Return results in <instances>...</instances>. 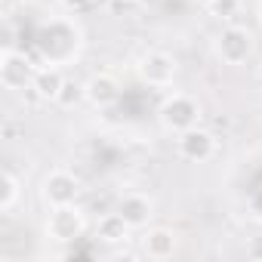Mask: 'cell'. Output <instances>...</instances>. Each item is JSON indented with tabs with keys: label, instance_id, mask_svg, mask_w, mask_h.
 <instances>
[{
	"label": "cell",
	"instance_id": "cell-19",
	"mask_svg": "<svg viewBox=\"0 0 262 262\" xmlns=\"http://www.w3.org/2000/svg\"><path fill=\"white\" fill-rule=\"evenodd\" d=\"M250 207H253V216H256V219H262V191L253 198V204H250Z\"/></svg>",
	"mask_w": 262,
	"mask_h": 262
},
{
	"label": "cell",
	"instance_id": "cell-20",
	"mask_svg": "<svg viewBox=\"0 0 262 262\" xmlns=\"http://www.w3.org/2000/svg\"><path fill=\"white\" fill-rule=\"evenodd\" d=\"M256 83H259V90H262V65L256 68Z\"/></svg>",
	"mask_w": 262,
	"mask_h": 262
},
{
	"label": "cell",
	"instance_id": "cell-7",
	"mask_svg": "<svg viewBox=\"0 0 262 262\" xmlns=\"http://www.w3.org/2000/svg\"><path fill=\"white\" fill-rule=\"evenodd\" d=\"M176 155L188 164H207L216 155V136L201 123L191 129H182V133H176Z\"/></svg>",
	"mask_w": 262,
	"mask_h": 262
},
{
	"label": "cell",
	"instance_id": "cell-12",
	"mask_svg": "<svg viewBox=\"0 0 262 262\" xmlns=\"http://www.w3.org/2000/svg\"><path fill=\"white\" fill-rule=\"evenodd\" d=\"M65 74H62V65H40L37 74H34V83H31V93L43 102H56L62 86H65Z\"/></svg>",
	"mask_w": 262,
	"mask_h": 262
},
{
	"label": "cell",
	"instance_id": "cell-6",
	"mask_svg": "<svg viewBox=\"0 0 262 262\" xmlns=\"http://www.w3.org/2000/svg\"><path fill=\"white\" fill-rule=\"evenodd\" d=\"M136 74H139V80H142L145 86L167 90V86H173V80H176V74H179V62H176L170 53H164V50H148V53L139 59Z\"/></svg>",
	"mask_w": 262,
	"mask_h": 262
},
{
	"label": "cell",
	"instance_id": "cell-4",
	"mask_svg": "<svg viewBox=\"0 0 262 262\" xmlns=\"http://www.w3.org/2000/svg\"><path fill=\"white\" fill-rule=\"evenodd\" d=\"M37 68H40V59L31 53H22V50L0 53V83H4V90H13V93L31 90Z\"/></svg>",
	"mask_w": 262,
	"mask_h": 262
},
{
	"label": "cell",
	"instance_id": "cell-18",
	"mask_svg": "<svg viewBox=\"0 0 262 262\" xmlns=\"http://www.w3.org/2000/svg\"><path fill=\"white\" fill-rule=\"evenodd\" d=\"M244 256H247L250 262H262V234L247 237V244H244Z\"/></svg>",
	"mask_w": 262,
	"mask_h": 262
},
{
	"label": "cell",
	"instance_id": "cell-10",
	"mask_svg": "<svg viewBox=\"0 0 262 262\" xmlns=\"http://www.w3.org/2000/svg\"><path fill=\"white\" fill-rule=\"evenodd\" d=\"M117 213L133 231H139V228H148V222L155 219V201L142 191H126L117 201Z\"/></svg>",
	"mask_w": 262,
	"mask_h": 262
},
{
	"label": "cell",
	"instance_id": "cell-13",
	"mask_svg": "<svg viewBox=\"0 0 262 262\" xmlns=\"http://www.w3.org/2000/svg\"><path fill=\"white\" fill-rule=\"evenodd\" d=\"M129 228L126 222H123V216L114 210V213H105L99 222H96V237L102 241V244H108V247H117V244H123L126 237H129Z\"/></svg>",
	"mask_w": 262,
	"mask_h": 262
},
{
	"label": "cell",
	"instance_id": "cell-14",
	"mask_svg": "<svg viewBox=\"0 0 262 262\" xmlns=\"http://www.w3.org/2000/svg\"><path fill=\"white\" fill-rule=\"evenodd\" d=\"M19 201H22V182H19L16 173L4 170V173H0V210L10 213Z\"/></svg>",
	"mask_w": 262,
	"mask_h": 262
},
{
	"label": "cell",
	"instance_id": "cell-1",
	"mask_svg": "<svg viewBox=\"0 0 262 262\" xmlns=\"http://www.w3.org/2000/svg\"><path fill=\"white\" fill-rule=\"evenodd\" d=\"M83 50V28L74 22V16L50 19L34 40V56L40 65H71Z\"/></svg>",
	"mask_w": 262,
	"mask_h": 262
},
{
	"label": "cell",
	"instance_id": "cell-2",
	"mask_svg": "<svg viewBox=\"0 0 262 262\" xmlns=\"http://www.w3.org/2000/svg\"><path fill=\"white\" fill-rule=\"evenodd\" d=\"M213 50H216V56H219L222 65L237 68V65H247V62H250V56H253V50H256V37H253V31L244 28V25L225 22V25L219 28V34H216V40H213Z\"/></svg>",
	"mask_w": 262,
	"mask_h": 262
},
{
	"label": "cell",
	"instance_id": "cell-3",
	"mask_svg": "<svg viewBox=\"0 0 262 262\" xmlns=\"http://www.w3.org/2000/svg\"><path fill=\"white\" fill-rule=\"evenodd\" d=\"M158 120L167 133H182V129H191L201 123V102L188 93H173L161 102L158 108Z\"/></svg>",
	"mask_w": 262,
	"mask_h": 262
},
{
	"label": "cell",
	"instance_id": "cell-9",
	"mask_svg": "<svg viewBox=\"0 0 262 262\" xmlns=\"http://www.w3.org/2000/svg\"><path fill=\"white\" fill-rule=\"evenodd\" d=\"M83 93H86V102H90L93 108L105 111V108H111V105L120 102L123 86H120V80H117L114 74H108V71H96V74L83 83Z\"/></svg>",
	"mask_w": 262,
	"mask_h": 262
},
{
	"label": "cell",
	"instance_id": "cell-22",
	"mask_svg": "<svg viewBox=\"0 0 262 262\" xmlns=\"http://www.w3.org/2000/svg\"><path fill=\"white\" fill-rule=\"evenodd\" d=\"M117 4H136V0H117Z\"/></svg>",
	"mask_w": 262,
	"mask_h": 262
},
{
	"label": "cell",
	"instance_id": "cell-5",
	"mask_svg": "<svg viewBox=\"0 0 262 262\" xmlns=\"http://www.w3.org/2000/svg\"><path fill=\"white\" fill-rule=\"evenodd\" d=\"M47 237L53 244H77L86 231V216L77 204H65V207H50L47 225H43Z\"/></svg>",
	"mask_w": 262,
	"mask_h": 262
},
{
	"label": "cell",
	"instance_id": "cell-11",
	"mask_svg": "<svg viewBox=\"0 0 262 262\" xmlns=\"http://www.w3.org/2000/svg\"><path fill=\"white\" fill-rule=\"evenodd\" d=\"M176 250H179V234L173 228H167V225H151L142 234V256L151 259V262L173 259Z\"/></svg>",
	"mask_w": 262,
	"mask_h": 262
},
{
	"label": "cell",
	"instance_id": "cell-16",
	"mask_svg": "<svg viewBox=\"0 0 262 262\" xmlns=\"http://www.w3.org/2000/svg\"><path fill=\"white\" fill-rule=\"evenodd\" d=\"M83 99H86L83 83H77V80H65V86H62V93H59L56 105H62V108H74V105H77V102H83Z\"/></svg>",
	"mask_w": 262,
	"mask_h": 262
},
{
	"label": "cell",
	"instance_id": "cell-8",
	"mask_svg": "<svg viewBox=\"0 0 262 262\" xmlns=\"http://www.w3.org/2000/svg\"><path fill=\"white\" fill-rule=\"evenodd\" d=\"M40 198H43L47 207L77 204V198H80V179L74 173H68V170H53L40 182Z\"/></svg>",
	"mask_w": 262,
	"mask_h": 262
},
{
	"label": "cell",
	"instance_id": "cell-15",
	"mask_svg": "<svg viewBox=\"0 0 262 262\" xmlns=\"http://www.w3.org/2000/svg\"><path fill=\"white\" fill-rule=\"evenodd\" d=\"M210 16H216L219 22H231L241 13V0H207Z\"/></svg>",
	"mask_w": 262,
	"mask_h": 262
},
{
	"label": "cell",
	"instance_id": "cell-21",
	"mask_svg": "<svg viewBox=\"0 0 262 262\" xmlns=\"http://www.w3.org/2000/svg\"><path fill=\"white\" fill-rule=\"evenodd\" d=\"M256 16H259V25H262V0H259V7H256Z\"/></svg>",
	"mask_w": 262,
	"mask_h": 262
},
{
	"label": "cell",
	"instance_id": "cell-17",
	"mask_svg": "<svg viewBox=\"0 0 262 262\" xmlns=\"http://www.w3.org/2000/svg\"><path fill=\"white\" fill-rule=\"evenodd\" d=\"M59 4L68 16H83V13L96 10V0H59Z\"/></svg>",
	"mask_w": 262,
	"mask_h": 262
}]
</instances>
